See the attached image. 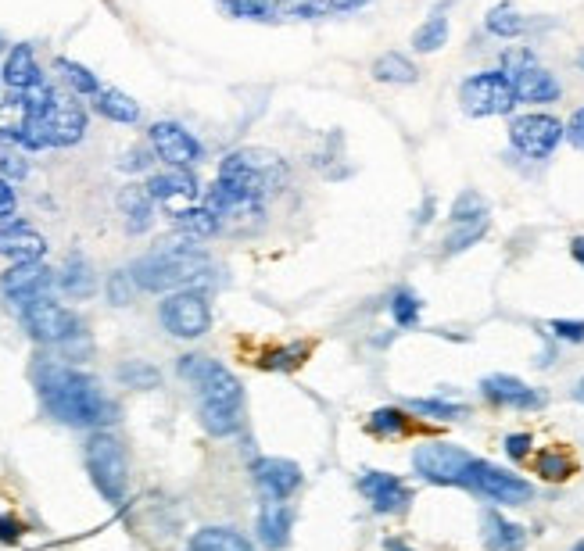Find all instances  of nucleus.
I'll return each mask as SVG.
<instances>
[{
	"mask_svg": "<svg viewBox=\"0 0 584 551\" xmlns=\"http://www.w3.org/2000/svg\"><path fill=\"white\" fill-rule=\"evenodd\" d=\"M36 394H40L47 416L79 430H97L119 419V405L101 390V383L76 365L43 362L36 365Z\"/></svg>",
	"mask_w": 584,
	"mask_h": 551,
	"instance_id": "nucleus-1",
	"label": "nucleus"
},
{
	"mask_svg": "<svg viewBox=\"0 0 584 551\" xmlns=\"http://www.w3.org/2000/svg\"><path fill=\"white\" fill-rule=\"evenodd\" d=\"M176 373L198 390V416L212 437H230L244 426V387L223 362L205 355H183Z\"/></svg>",
	"mask_w": 584,
	"mask_h": 551,
	"instance_id": "nucleus-2",
	"label": "nucleus"
},
{
	"mask_svg": "<svg viewBox=\"0 0 584 551\" xmlns=\"http://www.w3.org/2000/svg\"><path fill=\"white\" fill-rule=\"evenodd\" d=\"M212 262L201 247H162L155 255H144L129 265V276L140 290H151V294H165V290H198V283L208 276Z\"/></svg>",
	"mask_w": 584,
	"mask_h": 551,
	"instance_id": "nucleus-3",
	"label": "nucleus"
},
{
	"mask_svg": "<svg viewBox=\"0 0 584 551\" xmlns=\"http://www.w3.org/2000/svg\"><path fill=\"white\" fill-rule=\"evenodd\" d=\"M215 183L237 197L266 201L269 194L287 187V165L280 154L266 151V147H244V151L226 154Z\"/></svg>",
	"mask_w": 584,
	"mask_h": 551,
	"instance_id": "nucleus-4",
	"label": "nucleus"
},
{
	"mask_svg": "<svg viewBox=\"0 0 584 551\" xmlns=\"http://www.w3.org/2000/svg\"><path fill=\"white\" fill-rule=\"evenodd\" d=\"M83 462H86L90 480H94L97 494H101L108 505H122L129 491V458L119 437L108 430H94L86 437Z\"/></svg>",
	"mask_w": 584,
	"mask_h": 551,
	"instance_id": "nucleus-5",
	"label": "nucleus"
},
{
	"mask_svg": "<svg viewBox=\"0 0 584 551\" xmlns=\"http://www.w3.org/2000/svg\"><path fill=\"white\" fill-rule=\"evenodd\" d=\"M459 104L470 119H491V115H509L516 104V90L506 72L491 68V72H473L459 86Z\"/></svg>",
	"mask_w": 584,
	"mask_h": 551,
	"instance_id": "nucleus-6",
	"label": "nucleus"
},
{
	"mask_svg": "<svg viewBox=\"0 0 584 551\" xmlns=\"http://www.w3.org/2000/svg\"><path fill=\"white\" fill-rule=\"evenodd\" d=\"M18 319H22V326H26V333L36 344H69V340L83 337V319L65 305H58V301H51V297L22 305Z\"/></svg>",
	"mask_w": 584,
	"mask_h": 551,
	"instance_id": "nucleus-7",
	"label": "nucleus"
},
{
	"mask_svg": "<svg viewBox=\"0 0 584 551\" xmlns=\"http://www.w3.org/2000/svg\"><path fill=\"white\" fill-rule=\"evenodd\" d=\"M502 72H506L509 83H513L516 101H524V104H549L563 94L556 76H552L545 65H538V58H534L527 47H516V51L502 54Z\"/></svg>",
	"mask_w": 584,
	"mask_h": 551,
	"instance_id": "nucleus-8",
	"label": "nucleus"
},
{
	"mask_svg": "<svg viewBox=\"0 0 584 551\" xmlns=\"http://www.w3.org/2000/svg\"><path fill=\"white\" fill-rule=\"evenodd\" d=\"M466 491L481 494V498L495 501V505H524V501L534 498V487L527 484L524 476L509 473V469H499L488 458L473 455L470 469H466Z\"/></svg>",
	"mask_w": 584,
	"mask_h": 551,
	"instance_id": "nucleus-9",
	"label": "nucleus"
},
{
	"mask_svg": "<svg viewBox=\"0 0 584 551\" xmlns=\"http://www.w3.org/2000/svg\"><path fill=\"white\" fill-rule=\"evenodd\" d=\"M470 462H473L470 451L448 441H427L413 451L416 476H423L427 484H438V487H463Z\"/></svg>",
	"mask_w": 584,
	"mask_h": 551,
	"instance_id": "nucleus-10",
	"label": "nucleus"
},
{
	"mask_svg": "<svg viewBox=\"0 0 584 551\" xmlns=\"http://www.w3.org/2000/svg\"><path fill=\"white\" fill-rule=\"evenodd\" d=\"M158 319H162V326L172 333V337L198 340V337H205L208 326H212V305H208V297L194 287L176 290V294H169L162 301Z\"/></svg>",
	"mask_w": 584,
	"mask_h": 551,
	"instance_id": "nucleus-11",
	"label": "nucleus"
},
{
	"mask_svg": "<svg viewBox=\"0 0 584 551\" xmlns=\"http://www.w3.org/2000/svg\"><path fill=\"white\" fill-rule=\"evenodd\" d=\"M563 136H567V126H563L556 115H542V111L516 115V119L509 122V144H513L516 154H524L531 162H545V158L559 147Z\"/></svg>",
	"mask_w": 584,
	"mask_h": 551,
	"instance_id": "nucleus-12",
	"label": "nucleus"
},
{
	"mask_svg": "<svg viewBox=\"0 0 584 551\" xmlns=\"http://www.w3.org/2000/svg\"><path fill=\"white\" fill-rule=\"evenodd\" d=\"M491 229V212L477 190H463L452 204V222L445 233V255H463Z\"/></svg>",
	"mask_w": 584,
	"mask_h": 551,
	"instance_id": "nucleus-13",
	"label": "nucleus"
},
{
	"mask_svg": "<svg viewBox=\"0 0 584 551\" xmlns=\"http://www.w3.org/2000/svg\"><path fill=\"white\" fill-rule=\"evenodd\" d=\"M147 136H151V151L169 169H194L201 162V154H205L198 136L190 133V129H183L180 122H155Z\"/></svg>",
	"mask_w": 584,
	"mask_h": 551,
	"instance_id": "nucleus-14",
	"label": "nucleus"
},
{
	"mask_svg": "<svg viewBox=\"0 0 584 551\" xmlns=\"http://www.w3.org/2000/svg\"><path fill=\"white\" fill-rule=\"evenodd\" d=\"M54 283H58L54 280V272L43 262H18L0 276V294L8 297L15 308H22V305H29V301L51 297Z\"/></svg>",
	"mask_w": 584,
	"mask_h": 551,
	"instance_id": "nucleus-15",
	"label": "nucleus"
},
{
	"mask_svg": "<svg viewBox=\"0 0 584 551\" xmlns=\"http://www.w3.org/2000/svg\"><path fill=\"white\" fill-rule=\"evenodd\" d=\"M359 491L366 494V501L380 516H398L413 505V491H409V484H402V476L380 473V469H366L359 476Z\"/></svg>",
	"mask_w": 584,
	"mask_h": 551,
	"instance_id": "nucleus-16",
	"label": "nucleus"
},
{
	"mask_svg": "<svg viewBox=\"0 0 584 551\" xmlns=\"http://www.w3.org/2000/svg\"><path fill=\"white\" fill-rule=\"evenodd\" d=\"M147 190H151V197H155V204H162V208H169L172 219L183 212H190L194 208V201H198V179L190 176V169H169V172H155V176L147 179Z\"/></svg>",
	"mask_w": 584,
	"mask_h": 551,
	"instance_id": "nucleus-17",
	"label": "nucleus"
},
{
	"mask_svg": "<svg viewBox=\"0 0 584 551\" xmlns=\"http://www.w3.org/2000/svg\"><path fill=\"white\" fill-rule=\"evenodd\" d=\"M251 476H255V487L266 494L269 501H287L301 487V469L291 458H255L251 462Z\"/></svg>",
	"mask_w": 584,
	"mask_h": 551,
	"instance_id": "nucleus-18",
	"label": "nucleus"
},
{
	"mask_svg": "<svg viewBox=\"0 0 584 551\" xmlns=\"http://www.w3.org/2000/svg\"><path fill=\"white\" fill-rule=\"evenodd\" d=\"M43 255H47V237L36 233L29 222L22 219L0 222V258H8L11 265H18V262H40Z\"/></svg>",
	"mask_w": 584,
	"mask_h": 551,
	"instance_id": "nucleus-19",
	"label": "nucleus"
},
{
	"mask_svg": "<svg viewBox=\"0 0 584 551\" xmlns=\"http://www.w3.org/2000/svg\"><path fill=\"white\" fill-rule=\"evenodd\" d=\"M481 394L491 401V405L520 408V412H534V408L545 405V394H542V390L527 387L524 380H516V376H506V373L484 376V380H481Z\"/></svg>",
	"mask_w": 584,
	"mask_h": 551,
	"instance_id": "nucleus-20",
	"label": "nucleus"
},
{
	"mask_svg": "<svg viewBox=\"0 0 584 551\" xmlns=\"http://www.w3.org/2000/svg\"><path fill=\"white\" fill-rule=\"evenodd\" d=\"M86 133V111L76 97L69 101H58L54 111L47 115V140L51 147H76Z\"/></svg>",
	"mask_w": 584,
	"mask_h": 551,
	"instance_id": "nucleus-21",
	"label": "nucleus"
},
{
	"mask_svg": "<svg viewBox=\"0 0 584 551\" xmlns=\"http://www.w3.org/2000/svg\"><path fill=\"white\" fill-rule=\"evenodd\" d=\"M119 212L126 219V233H147L155 222V197L140 183H126L119 190Z\"/></svg>",
	"mask_w": 584,
	"mask_h": 551,
	"instance_id": "nucleus-22",
	"label": "nucleus"
},
{
	"mask_svg": "<svg viewBox=\"0 0 584 551\" xmlns=\"http://www.w3.org/2000/svg\"><path fill=\"white\" fill-rule=\"evenodd\" d=\"M291 530H294V512L287 509L284 501H266L262 512H258V537H262V544L269 551L287 548Z\"/></svg>",
	"mask_w": 584,
	"mask_h": 551,
	"instance_id": "nucleus-23",
	"label": "nucleus"
},
{
	"mask_svg": "<svg viewBox=\"0 0 584 551\" xmlns=\"http://www.w3.org/2000/svg\"><path fill=\"white\" fill-rule=\"evenodd\" d=\"M484 548L488 551H524L527 530L520 523H509L502 512H484Z\"/></svg>",
	"mask_w": 584,
	"mask_h": 551,
	"instance_id": "nucleus-24",
	"label": "nucleus"
},
{
	"mask_svg": "<svg viewBox=\"0 0 584 551\" xmlns=\"http://www.w3.org/2000/svg\"><path fill=\"white\" fill-rule=\"evenodd\" d=\"M0 79L15 90V94H22V90H29V86L40 83V65H36L33 58V47L29 43H18V47H11L8 61H4V72H0Z\"/></svg>",
	"mask_w": 584,
	"mask_h": 551,
	"instance_id": "nucleus-25",
	"label": "nucleus"
},
{
	"mask_svg": "<svg viewBox=\"0 0 584 551\" xmlns=\"http://www.w3.org/2000/svg\"><path fill=\"white\" fill-rule=\"evenodd\" d=\"M58 287L65 290L69 297H76V301H86V297L97 290V272L94 265L86 262V255H69L65 258V265H61V276H58Z\"/></svg>",
	"mask_w": 584,
	"mask_h": 551,
	"instance_id": "nucleus-26",
	"label": "nucleus"
},
{
	"mask_svg": "<svg viewBox=\"0 0 584 551\" xmlns=\"http://www.w3.org/2000/svg\"><path fill=\"white\" fill-rule=\"evenodd\" d=\"M187 551H255V544L230 526H205L187 541Z\"/></svg>",
	"mask_w": 584,
	"mask_h": 551,
	"instance_id": "nucleus-27",
	"label": "nucleus"
},
{
	"mask_svg": "<svg viewBox=\"0 0 584 551\" xmlns=\"http://www.w3.org/2000/svg\"><path fill=\"white\" fill-rule=\"evenodd\" d=\"M309 355H312L309 340H291V344H284V348L262 351V358H258V369H266V373H294V369H301V365H305V358H309Z\"/></svg>",
	"mask_w": 584,
	"mask_h": 551,
	"instance_id": "nucleus-28",
	"label": "nucleus"
},
{
	"mask_svg": "<svg viewBox=\"0 0 584 551\" xmlns=\"http://www.w3.org/2000/svg\"><path fill=\"white\" fill-rule=\"evenodd\" d=\"M94 108L101 111L108 122H119V126H137L140 122V104L133 101V97L122 94V90H112V86L94 97Z\"/></svg>",
	"mask_w": 584,
	"mask_h": 551,
	"instance_id": "nucleus-29",
	"label": "nucleus"
},
{
	"mask_svg": "<svg viewBox=\"0 0 584 551\" xmlns=\"http://www.w3.org/2000/svg\"><path fill=\"white\" fill-rule=\"evenodd\" d=\"M29 108L22 97H8V101H0V144H22V136H26V126H29Z\"/></svg>",
	"mask_w": 584,
	"mask_h": 551,
	"instance_id": "nucleus-30",
	"label": "nucleus"
},
{
	"mask_svg": "<svg viewBox=\"0 0 584 551\" xmlns=\"http://www.w3.org/2000/svg\"><path fill=\"white\" fill-rule=\"evenodd\" d=\"M373 79H377V83L409 86V83H416V79H420V72H416V65L405 58V54L387 51V54H380V58L373 61Z\"/></svg>",
	"mask_w": 584,
	"mask_h": 551,
	"instance_id": "nucleus-31",
	"label": "nucleus"
},
{
	"mask_svg": "<svg viewBox=\"0 0 584 551\" xmlns=\"http://www.w3.org/2000/svg\"><path fill=\"white\" fill-rule=\"evenodd\" d=\"M484 29H488L491 36H499V40H516V36L527 33V18L520 15L509 0H502V4H495V8L488 11Z\"/></svg>",
	"mask_w": 584,
	"mask_h": 551,
	"instance_id": "nucleus-32",
	"label": "nucleus"
},
{
	"mask_svg": "<svg viewBox=\"0 0 584 551\" xmlns=\"http://www.w3.org/2000/svg\"><path fill=\"white\" fill-rule=\"evenodd\" d=\"M445 11H448V4L434 8L427 22H423V26L413 33V47L420 54H434V51H441V47L448 43V18H445Z\"/></svg>",
	"mask_w": 584,
	"mask_h": 551,
	"instance_id": "nucleus-33",
	"label": "nucleus"
},
{
	"mask_svg": "<svg viewBox=\"0 0 584 551\" xmlns=\"http://www.w3.org/2000/svg\"><path fill=\"white\" fill-rule=\"evenodd\" d=\"M413 419H409V412L405 408H391V405H384V408H377L370 419H366V430L373 433V437H405V433L413 430Z\"/></svg>",
	"mask_w": 584,
	"mask_h": 551,
	"instance_id": "nucleus-34",
	"label": "nucleus"
},
{
	"mask_svg": "<svg viewBox=\"0 0 584 551\" xmlns=\"http://www.w3.org/2000/svg\"><path fill=\"white\" fill-rule=\"evenodd\" d=\"M219 229H223V222L215 219L205 204H201V208H190V212H183V215H176V233L187 237V240H208V237H215Z\"/></svg>",
	"mask_w": 584,
	"mask_h": 551,
	"instance_id": "nucleus-35",
	"label": "nucleus"
},
{
	"mask_svg": "<svg viewBox=\"0 0 584 551\" xmlns=\"http://www.w3.org/2000/svg\"><path fill=\"white\" fill-rule=\"evenodd\" d=\"M54 68L61 72V79L72 86V94H79V97H97L104 90L101 86V79L90 72L86 65H79V61H72V58H58L54 61Z\"/></svg>",
	"mask_w": 584,
	"mask_h": 551,
	"instance_id": "nucleus-36",
	"label": "nucleus"
},
{
	"mask_svg": "<svg viewBox=\"0 0 584 551\" xmlns=\"http://www.w3.org/2000/svg\"><path fill=\"white\" fill-rule=\"evenodd\" d=\"M534 469H538V476L542 480H549V484H563V480H570L574 476V458L567 455V451L559 448H542L538 455H534Z\"/></svg>",
	"mask_w": 584,
	"mask_h": 551,
	"instance_id": "nucleus-37",
	"label": "nucleus"
},
{
	"mask_svg": "<svg viewBox=\"0 0 584 551\" xmlns=\"http://www.w3.org/2000/svg\"><path fill=\"white\" fill-rule=\"evenodd\" d=\"M409 412L416 416H427V419H441V423H452V419H463L470 408L459 405V401H445V398H409L405 401Z\"/></svg>",
	"mask_w": 584,
	"mask_h": 551,
	"instance_id": "nucleus-38",
	"label": "nucleus"
},
{
	"mask_svg": "<svg viewBox=\"0 0 584 551\" xmlns=\"http://www.w3.org/2000/svg\"><path fill=\"white\" fill-rule=\"evenodd\" d=\"M327 11V0H273V18H284V22H312Z\"/></svg>",
	"mask_w": 584,
	"mask_h": 551,
	"instance_id": "nucleus-39",
	"label": "nucleus"
},
{
	"mask_svg": "<svg viewBox=\"0 0 584 551\" xmlns=\"http://www.w3.org/2000/svg\"><path fill=\"white\" fill-rule=\"evenodd\" d=\"M387 308H391V319H395L398 326H405V330H409V326L420 323L423 301L409 287H398L395 294H391V305H387Z\"/></svg>",
	"mask_w": 584,
	"mask_h": 551,
	"instance_id": "nucleus-40",
	"label": "nucleus"
},
{
	"mask_svg": "<svg viewBox=\"0 0 584 551\" xmlns=\"http://www.w3.org/2000/svg\"><path fill=\"white\" fill-rule=\"evenodd\" d=\"M119 380L133 390H155L162 383V373L151 362H126L119 369Z\"/></svg>",
	"mask_w": 584,
	"mask_h": 551,
	"instance_id": "nucleus-41",
	"label": "nucleus"
},
{
	"mask_svg": "<svg viewBox=\"0 0 584 551\" xmlns=\"http://www.w3.org/2000/svg\"><path fill=\"white\" fill-rule=\"evenodd\" d=\"M233 18H251V22H269L273 18V0H223Z\"/></svg>",
	"mask_w": 584,
	"mask_h": 551,
	"instance_id": "nucleus-42",
	"label": "nucleus"
},
{
	"mask_svg": "<svg viewBox=\"0 0 584 551\" xmlns=\"http://www.w3.org/2000/svg\"><path fill=\"white\" fill-rule=\"evenodd\" d=\"M133 287H137V283H133L129 269L112 272V276H108V297H112V305H129V301H133Z\"/></svg>",
	"mask_w": 584,
	"mask_h": 551,
	"instance_id": "nucleus-43",
	"label": "nucleus"
},
{
	"mask_svg": "<svg viewBox=\"0 0 584 551\" xmlns=\"http://www.w3.org/2000/svg\"><path fill=\"white\" fill-rule=\"evenodd\" d=\"M29 176V162L15 151H0V179L8 183H22Z\"/></svg>",
	"mask_w": 584,
	"mask_h": 551,
	"instance_id": "nucleus-44",
	"label": "nucleus"
},
{
	"mask_svg": "<svg viewBox=\"0 0 584 551\" xmlns=\"http://www.w3.org/2000/svg\"><path fill=\"white\" fill-rule=\"evenodd\" d=\"M549 330L563 344H584V319H552Z\"/></svg>",
	"mask_w": 584,
	"mask_h": 551,
	"instance_id": "nucleus-45",
	"label": "nucleus"
},
{
	"mask_svg": "<svg viewBox=\"0 0 584 551\" xmlns=\"http://www.w3.org/2000/svg\"><path fill=\"white\" fill-rule=\"evenodd\" d=\"M151 162H155V151H147V147H133V151L122 154L119 169L122 172H144V169H151Z\"/></svg>",
	"mask_w": 584,
	"mask_h": 551,
	"instance_id": "nucleus-46",
	"label": "nucleus"
},
{
	"mask_svg": "<svg viewBox=\"0 0 584 551\" xmlns=\"http://www.w3.org/2000/svg\"><path fill=\"white\" fill-rule=\"evenodd\" d=\"M26 534V523L15 512H0V544H18Z\"/></svg>",
	"mask_w": 584,
	"mask_h": 551,
	"instance_id": "nucleus-47",
	"label": "nucleus"
},
{
	"mask_svg": "<svg viewBox=\"0 0 584 551\" xmlns=\"http://www.w3.org/2000/svg\"><path fill=\"white\" fill-rule=\"evenodd\" d=\"M531 448H534V437H531V433H509V437H506V455L516 458V462L531 455Z\"/></svg>",
	"mask_w": 584,
	"mask_h": 551,
	"instance_id": "nucleus-48",
	"label": "nucleus"
},
{
	"mask_svg": "<svg viewBox=\"0 0 584 551\" xmlns=\"http://www.w3.org/2000/svg\"><path fill=\"white\" fill-rule=\"evenodd\" d=\"M15 208H18L15 190H11L8 179H0V222H4V219H15Z\"/></svg>",
	"mask_w": 584,
	"mask_h": 551,
	"instance_id": "nucleus-49",
	"label": "nucleus"
},
{
	"mask_svg": "<svg viewBox=\"0 0 584 551\" xmlns=\"http://www.w3.org/2000/svg\"><path fill=\"white\" fill-rule=\"evenodd\" d=\"M567 140L577 147V151H584V108H577L574 115H570V122H567Z\"/></svg>",
	"mask_w": 584,
	"mask_h": 551,
	"instance_id": "nucleus-50",
	"label": "nucleus"
},
{
	"mask_svg": "<svg viewBox=\"0 0 584 551\" xmlns=\"http://www.w3.org/2000/svg\"><path fill=\"white\" fill-rule=\"evenodd\" d=\"M330 4V11H359V8H366L370 0H327Z\"/></svg>",
	"mask_w": 584,
	"mask_h": 551,
	"instance_id": "nucleus-51",
	"label": "nucleus"
},
{
	"mask_svg": "<svg viewBox=\"0 0 584 551\" xmlns=\"http://www.w3.org/2000/svg\"><path fill=\"white\" fill-rule=\"evenodd\" d=\"M570 255H574V262L584 269V237H574V240H570Z\"/></svg>",
	"mask_w": 584,
	"mask_h": 551,
	"instance_id": "nucleus-52",
	"label": "nucleus"
},
{
	"mask_svg": "<svg viewBox=\"0 0 584 551\" xmlns=\"http://www.w3.org/2000/svg\"><path fill=\"white\" fill-rule=\"evenodd\" d=\"M430 215H434V197H427V201H423V212L416 215V226H427Z\"/></svg>",
	"mask_w": 584,
	"mask_h": 551,
	"instance_id": "nucleus-53",
	"label": "nucleus"
},
{
	"mask_svg": "<svg viewBox=\"0 0 584 551\" xmlns=\"http://www.w3.org/2000/svg\"><path fill=\"white\" fill-rule=\"evenodd\" d=\"M384 548H387V551H413V548H409V544L402 541V537H387Z\"/></svg>",
	"mask_w": 584,
	"mask_h": 551,
	"instance_id": "nucleus-54",
	"label": "nucleus"
},
{
	"mask_svg": "<svg viewBox=\"0 0 584 551\" xmlns=\"http://www.w3.org/2000/svg\"><path fill=\"white\" fill-rule=\"evenodd\" d=\"M574 401H581V405H584V376L574 383Z\"/></svg>",
	"mask_w": 584,
	"mask_h": 551,
	"instance_id": "nucleus-55",
	"label": "nucleus"
},
{
	"mask_svg": "<svg viewBox=\"0 0 584 551\" xmlns=\"http://www.w3.org/2000/svg\"><path fill=\"white\" fill-rule=\"evenodd\" d=\"M570 551H584V541H577V544H574V548H570Z\"/></svg>",
	"mask_w": 584,
	"mask_h": 551,
	"instance_id": "nucleus-56",
	"label": "nucleus"
},
{
	"mask_svg": "<svg viewBox=\"0 0 584 551\" xmlns=\"http://www.w3.org/2000/svg\"><path fill=\"white\" fill-rule=\"evenodd\" d=\"M577 65H581V68H584V51H581V54H577Z\"/></svg>",
	"mask_w": 584,
	"mask_h": 551,
	"instance_id": "nucleus-57",
	"label": "nucleus"
}]
</instances>
